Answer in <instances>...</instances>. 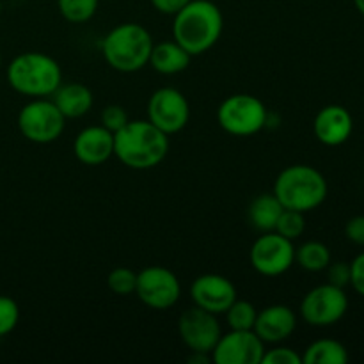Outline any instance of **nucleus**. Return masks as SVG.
Instances as JSON below:
<instances>
[{
	"label": "nucleus",
	"mask_w": 364,
	"mask_h": 364,
	"mask_svg": "<svg viewBox=\"0 0 364 364\" xmlns=\"http://www.w3.org/2000/svg\"><path fill=\"white\" fill-rule=\"evenodd\" d=\"M224 16L212 0H191L173 20V39L192 57L212 50L220 39Z\"/></svg>",
	"instance_id": "obj_1"
},
{
	"label": "nucleus",
	"mask_w": 364,
	"mask_h": 364,
	"mask_svg": "<svg viewBox=\"0 0 364 364\" xmlns=\"http://www.w3.org/2000/svg\"><path fill=\"white\" fill-rule=\"evenodd\" d=\"M167 151L169 135L160 132L148 119L128 121L114 134V156L130 169H153L164 162Z\"/></svg>",
	"instance_id": "obj_2"
},
{
	"label": "nucleus",
	"mask_w": 364,
	"mask_h": 364,
	"mask_svg": "<svg viewBox=\"0 0 364 364\" xmlns=\"http://www.w3.org/2000/svg\"><path fill=\"white\" fill-rule=\"evenodd\" d=\"M272 194L279 199L283 208L308 213L326 203L329 183L316 167L295 164L277 174Z\"/></svg>",
	"instance_id": "obj_3"
},
{
	"label": "nucleus",
	"mask_w": 364,
	"mask_h": 364,
	"mask_svg": "<svg viewBox=\"0 0 364 364\" xmlns=\"http://www.w3.org/2000/svg\"><path fill=\"white\" fill-rule=\"evenodd\" d=\"M7 82L27 98H50L63 84V70L48 53L23 52L7 66Z\"/></svg>",
	"instance_id": "obj_4"
},
{
	"label": "nucleus",
	"mask_w": 364,
	"mask_h": 364,
	"mask_svg": "<svg viewBox=\"0 0 364 364\" xmlns=\"http://www.w3.org/2000/svg\"><path fill=\"white\" fill-rule=\"evenodd\" d=\"M149 31L135 21L119 23L103 38L102 55L112 70L119 73H135L148 66L153 50Z\"/></svg>",
	"instance_id": "obj_5"
},
{
	"label": "nucleus",
	"mask_w": 364,
	"mask_h": 364,
	"mask_svg": "<svg viewBox=\"0 0 364 364\" xmlns=\"http://www.w3.org/2000/svg\"><path fill=\"white\" fill-rule=\"evenodd\" d=\"M217 123L226 134L235 137H251L269 123L265 103L247 92L231 95L217 109Z\"/></svg>",
	"instance_id": "obj_6"
},
{
	"label": "nucleus",
	"mask_w": 364,
	"mask_h": 364,
	"mask_svg": "<svg viewBox=\"0 0 364 364\" xmlns=\"http://www.w3.org/2000/svg\"><path fill=\"white\" fill-rule=\"evenodd\" d=\"M66 117L50 98H31L18 112V130L34 144H50L63 135Z\"/></svg>",
	"instance_id": "obj_7"
},
{
	"label": "nucleus",
	"mask_w": 364,
	"mask_h": 364,
	"mask_svg": "<svg viewBox=\"0 0 364 364\" xmlns=\"http://www.w3.org/2000/svg\"><path fill=\"white\" fill-rule=\"evenodd\" d=\"M348 311V297L345 288L326 283L318 284L304 295L301 302V316L311 327H331L341 322Z\"/></svg>",
	"instance_id": "obj_8"
},
{
	"label": "nucleus",
	"mask_w": 364,
	"mask_h": 364,
	"mask_svg": "<svg viewBox=\"0 0 364 364\" xmlns=\"http://www.w3.org/2000/svg\"><path fill=\"white\" fill-rule=\"evenodd\" d=\"M251 265L259 276L279 277L295 263L294 240H288L277 231H267L255 240L249 251Z\"/></svg>",
	"instance_id": "obj_9"
},
{
	"label": "nucleus",
	"mask_w": 364,
	"mask_h": 364,
	"mask_svg": "<svg viewBox=\"0 0 364 364\" xmlns=\"http://www.w3.org/2000/svg\"><path fill=\"white\" fill-rule=\"evenodd\" d=\"M135 295L149 309L166 311L176 306L181 297V283L173 270L160 265H151L137 274Z\"/></svg>",
	"instance_id": "obj_10"
},
{
	"label": "nucleus",
	"mask_w": 364,
	"mask_h": 364,
	"mask_svg": "<svg viewBox=\"0 0 364 364\" xmlns=\"http://www.w3.org/2000/svg\"><path fill=\"white\" fill-rule=\"evenodd\" d=\"M148 121L166 135H174L187 127L191 119L188 100L176 87H160L149 96Z\"/></svg>",
	"instance_id": "obj_11"
},
{
	"label": "nucleus",
	"mask_w": 364,
	"mask_h": 364,
	"mask_svg": "<svg viewBox=\"0 0 364 364\" xmlns=\"http://www.w3.org/2000/svg\"><path fill=\"white\" fill-rule=\"evenodd\" d=\"M178 333L185 347L191 352L212 354L213 347L223 334V327L217 320V315L194 306V308L185 309L180 315Z\"/></svg>",
	"instance_id": "obj_12"
},
{
	"label": "nucleus",
	"mask_w": 364,
	"mask_h": 364,
	"mask_svg": "<svg viewBox=\"0 0 364 364\" xmlns=\"http://www.w3.org/2000/svg\"><path fill=\"white\" fill-rule=\"evenodd\" d=\"M265 343L255 331H233L220 334L212 350L215 364H262Z\"/></svg>",
	"instance_id": "obj_13"
},
{
	"label": "nucleus",
	"mask_w": 364,
	"mask_h": 364,
	"mask_svg": "<svg viewBox=\"0 0 364 364\" xmlns=\"http://www.w3.org/2000/svg\"><path fill=\"white\" fill-rule=\"evenodd\" d=\"M191 299L194 306L213 313L224 315L231 304L237 301V288L220 274H203L191 284Z\"/></svg>",
	"instance_id": "obj_14"
},
{
	"label": "nucleus",
	"mask_w": 364,
	"mask_h": 364,
	"mask_svg": "<svg viewBox=\"0 0 364 364\" xmlns=\"http://www.w3.org/2000/svg\"><path fill=\"white\" fill-rule=\"evenodd\" d=\"M313 132L323 146L336 148L350 139L354 132V117L343 105H327L315 116Z\"/></svg>",
	"instance_id": "obj_15"
},
{
	"label": "nucleus",
	"mask_w": 364,
	"mask_h": 364,
	"mask_svg": "<svg viewBox=\"0 0 364 364\" xmlns=\"http://www.w3.org/2000/svg\"><path fill=\"white\" fill-rule=\"evenodd\" d=\"M297 329V315L287 304H272L258 311L255 333L263 343L279 345L287 341Z\"/></svg>",
	"instance_id": "obj_16"
},
{
	"label": "nucleus",
	"mask_w": 364,
	"mask_h": 364,
	"mask_svg": "<svg viewBox=\"0 0 364 364\" xmlns=\"http://www.w3.org/2000/svg\"><path fill=\"white\" fill-rule=\"evenodd\" d=\"M73 153L84 166H102L114 156V134L102 124L84 128L75 137Z\"/></svg>",
	"instance_id": "obj_17"
},
{
	"label": "nucleus",
	"mask_w": 364,
	"mask_h": 364,
	"mask_svg": "<svg viewBox=\"0 0 364 364\" xmlns=\"http://www.w3.org/2000/svg\"><path fill=\"white\" fill-rule=\"evenodd\" d=\"M52 102L55 103L57 109L66 119H78L92 109L95 96L87 85L70 82V84H60L55 89V92L52 95Z\"/></svg>",
	"instance_id": "obj_18"
},
{
	"label": "nucleus",
	"mask_w": 364,
	"mask_h": 364,
	"mask_svg": "<svg viewBox=\"0 0 364 364\" xmlns=\"http://www.w3.org/2000/svg\"><path fill=\"white\" fill-rule=\"evenodd\" d=\"M191 59V53L173 39L153 45L148 64L160 75H178L187 70Z\"/></svg>",
	"instance_id": "obj_19"
},
{
	"label": "nucleus",
	"mask_w": 364,
	"mask_h": 364,
	"mask_svg": "<svg viewBox=\"0 0 364 364\" xmlns=\"http://www.w3.org/2000/svg\"><path fill=\"white\" fill-rule=\"evenodd\" d=\"M283 205L274 194H259L252 199L247 208V219L255 230L267 233L276 230V224L283 213Z\"/></svg>",
	"instance_id": "obj_20"
},
{
	"label": "nucleus",
	"mask_w": 364,
	"mask_h": 364,
	"mask_svg": "<svg viewBox=\"0 0 364 364\" xmlns=\"http://www.w3.org/2000/svg\"><path fill=\"white\" fill-rule=\"evenodd\" d=\"M348 359L347 347L331 338L313 341L302 354V364H347Z\"/></svg>",
	"instance_id": "obj_21"
},
{
	"label": "nucleus",
	"mask_w": 364,
	"mask_h": 364,
	"mask_svg": "<svg viewBox=\"0 0 364 364\" xmlns=\"http://www.w3.org/2000/svg\"><path fill=\"white\" fill-rule=\"evenodd\" d=\"M295 262L306 272H323L333 262V256L326 244L318 240H309L295 249Z\"/></svg>",
	"instance_id": "obj_22"
},
{
	"label": "nucleus",
	"mask_w": 364,
	"mask_h": 364,
	"mask_svg": "<svg viewBox=\"0 0 364 364\" xmlns=\"http://www.w3.org/2000/svg\"><path fill=\"white\" fill-rule=\"evenodd\" d=\"M100 0H57L60 16L70 23H85L98 11Z\"/></svg>",
	"instance_id": "obj_23"
},
{
	"label": "nucleus",
	"mask_w": 364,
	"mask_h": 364,
	"mask_svg": "<svg viewBox=\"0 0 364 364\" xmlns=\"http://www.w3.org/2000/svg\"><path fill=\"white\" fill-rule=\"evenodd\" d=\"M228 320V326L233 331H255L256 316H258V311H256L255 304H251L249 301H237L228 308V311L224 313Z\"/></svg>",
	"instance_id": "obj_24"
},
{
	"label": "nucleus",
	"mask_w": 364,
	"mask_h": 364,
	"mask_svg": "<svg viewBox=\"0 0 364 364\" xmlns=\"http://www.w3.org/2000/svg\"><path fill=\"white\" fill-rule=\"evenodd\" d=\"M107 287L110 288V291L119 297H127V295L135 294V288H137V272H134L132 269L127 267H117V269L110 270V274L107 276Z\"/></svg>",
	"instance_id": "obj_25"
},
{
	"label": "nucleus",
	"mask_w": 364,
	"mask_h": 364,
	"mask_svg": "<svg viewBox=\"0 0 364 364\" xmlns=\"http://www.w3.org/2000/svg\"><path fill=\"white\" fill-rule=\"evenodd\" d=\"M306 230V219L304 213L295 212V210H283L279 220L276 224V230L279 235H283L288 240H297L299 237H302Z\"/></svg>",
	"instance_id": "obj_26"
},
{
	"label": "nucleus",
	"mask_w": 364,
	"mask_h": 364,
	"mask_svg": "<svg viewBox=\"0 0 364 364\" xmlns=\"http://www.w3.org/2000/svg\"><path fill=\"white\" fill-rule=\"evenodd\" d=\"M20 320V308L16 301L7 295H0V338L13 333Z\"/></svg>",
	"instance_id": "obj_27"
},
{
	"label": "nucleus",
	"mask_w": 364,
	"mask_h": 364,
	"mask_svg": "<svg viewBox=\"0 0 364 364\" xmlns=\"http://www.w3.org/2000/svg\"><path fill=\"white\" fill-rule=\"evenodd\" d=\"M262 364H302V355L297 354L290 347H274L270 350L265 348Z\"/></svg>",
	"instance_id": "obj_28"
},
{
	"label": "nucleus",
	"mask_w": 364,
	"mask_h": 364,
	"mask_svg": "<svg viewBox=\"0 0 364 364\" xmlns=\"http://www.w3.org/2000/svg\"><path fill=\"white\" fill-rule=\"evenodd\" d=\"M128 114L127 110L121 105H107L102 110V127H105L107 130H110L112 134L119 132L124 124L128 123Z\"/></svg>",
	"instance_id": "obj_29"
},
{
	"label": "nucleus",
	"mask_w": 364,
	"mask_h": 364,
	"mask_svg": "<svg viewBox=\"0 0 364 364\" xmlns=\"http://www.w3.org/2000/svg\"><path fill=\"white\" fill-rule=\"evenodd\" d=\"M326 270H327V283L340 288L350 287V263L331 262Z\"/></svg>",
	"instance_id": "obj_30"
},
{
	"label": "nucleus",
	"mask_w": 364,
	"mask_h": 364,
	"mask_svg": "<svg viewBox=\"0 0 364 364\" xmlns=\"http://www.w3.org/2000/svg\"><path fill=\"white\" fill-rule=\"evenodd\" d=\"M350 287L355 294L364 297V251L350 262Z\"/></svg>",
	"instance_id": "obj_31"
},
{
	"label": "nucleus",
	"mask_w": 364,
	"mask_h": 364,
	"mask_svg": "<svg viewBox=\"0 0 364 364\" xmlns=\"http://www.w3.org/2000/svg\"><path fill=\"white\" fill-rule=\"evenodd\" d=\"M345 237L355 245L364 247V215H355L345 224Z\"/></svg>",
	"instance_id": "obj_32"
},
{
	"label": "nucleus",
	"mask_w": 364,
	"mask_h": 364,
	"mask_svg": "<svg viewBox=\"0 0 364 364\" xmlns=\"http://www.w3.org/2000/svg\"><path fill=\"white\" fill-rule=\"evenodd\" d=\"M149 2H151V6L155 7L159 13L174 16V14H176L181 7L187 6L191 0H149Z\"/></svg>",
	"instance_id": "obj_33"
},
{
	"label": "nucleus",
	"mask_w": 364,
	"mask_h": 364,
	"mask_svg": "<svg viewBox=\"0 0 364 364\" xmlns=\"http://www.w3.org/2000/svg\"><path fill=\"white\" fill-rule=\"evenodd\" d=\"M210 361H212V355L203 354V352H191V358H188L191 364H206Z\"/></svg>",
	"instance_id": "obj_34"
},
{
	"label": "nucleus",
	"mask_w": 364,
	"mask_h": 364,
	"mask_svg": "<svg viewBox=\"0 0 364 364\" xmlns=\"http://www.w3.org/2000/svg\"><path fill=\"white\" fill-rule=\"evenodd\" d=\"M354 6H355V9H358L359 13L364 16V0H354Z\"/></svg>",
	"instance_id": "obj_35"
},
{
	"label": "nucleus",
	"mask_w": 364,
	"mask_h": 364,
	"mask_svg": "<svg viewBox=\"0 0 364 364\" xmlns=\"http://www.w3.org/2000/svg\"><path fill=\"white\" fill-rule=\"evenodd\" d=\"M0 68H2V52H0Z\"/></svg>",
	"instance_id": "obj_36"
},
{
	"label": "nucleus",
	"mask_w": 364,
	"mask_h": 364,
	"mask_svg": "<svg viewBox=\"0 0 364 364\" xmlns=\"http://www.w3.org/2000/svg\"><path fill=\"white\" fill-rule=\"evenodd\" d=\"M0 9H2V7H0Z\"/></svg>",
	"instance_id": "obj_37"
}]
</instances>
